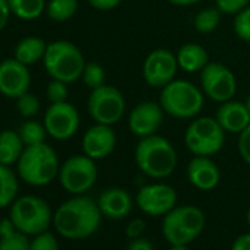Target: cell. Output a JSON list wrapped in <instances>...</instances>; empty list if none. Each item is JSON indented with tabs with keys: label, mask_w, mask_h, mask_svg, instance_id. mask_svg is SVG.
<instances>
[{
	"label": "cell",
	"mask_w": 250,
	"mask_h": 250,
	"mask_svg": "<svg viewBox=\"0 0 250 250\" xmlns=\"http://www.w3.org/2000/svg\"><path fill=\"white\" fill-rule=\"evenodd\" d=\"M232 30L241 42L250 43V5L237 15H234Z\"/></svg>",
	"instance_id": "cell-32"
},
{
	"label": "cell",
	"mask_w": 250,
	"mask_h": 250,
	"mask_svg": "<svg viewBox=\"0 0 250 250\" xmlns=\"http://www.w3.org/2000/svg\"><path fill=\"white\" fill-rule=\"evenodd\" d=\"M18 134H20L25 147L46 143V136H49L46 128H44V124H40V122L33 121V119H28L20 125Z\"/></svg>",
	"instance_id": "cell-28"
},
{
	"label": "cell",
	"mask_w": 250,
	"mask_h": 250,
	"mask_svg": "<svg viewBox=\"0 0 250 250\" xmlns=\"http://www.w3.org/2000/svg\"><path fill=\"white\" fill-rule=\"evenodd\" d=\"M136 203L150 216H165L177 205V191L168 184H147L139 190Z\"/></svg>",
	"instance_id": "cell-13"
},
{
	"label": "cell",
	"mask_w": 250,
	"mask_h": 250,
	"mask_svg": "<svg viewBox=\"0 0 250 250\" xmlns=\"http://www.w3.org/2000/svg\"><path fill=\"white\" fill-rule=\"evenodd\" d=\"M237 147H238V153H240L241 159L247 165H250V125L238 134Z\"/></svg>",
	"instance_id": "cell-37"
},
{
	"label": "cell",
	"mask_w": 250,
	"mask_h": 250,
	"mask_svg": "<svg viewBox=\"0 0 250 250\" xmlns=\"http://www.w3.org/2000/svg\"><path fill=\"white\" fill-rule=\"evenodd\" d=\"M102 222L99 205L83 194L63 202L53 215L55 229L65 238L83 240L93 235Z\"/></svg>",
	"instance_id": "cell-1"
},
{
	"label": "cell",
	"mask_w": 250,
	"mask_h": 250,
	"mask_svg": "<svg viewBox=\"0 0 250 250\" xmlns=\"http://www.w3.org/2000/svg\"><path fill=\"white\" fill-rule=\"evenodd\" d=\"M31 74L28 66L12 59L0 62V94L17 100L30 90Z\"/></svg>",
	"instance_id": "cell-15"
},
{
	"label": "cell",
	"mask_w": 250,
	"mask_h": 250,
	"mask_svg": "<svg viewBox=\"0 0 250 250\" xmlns=\"http://www.w3.org/2000/svg\"><path fill=\"white\" fill-rule=\"evenodd\" d=\"M97 205L103 216L116 221L128 216L133 209V199L127 190L112 187L100 193Z\"/></svg>",
	"instance_id": "cell-19"
},
{
	"label": "cell",
	"mask_w": 250,
	"mask_h": 250,
	"mask_svg": "<svg viewBox=\"0 0 250 250\" xmlns=\"http://www.w3.org/2000/svg\"><path fill=\"white\" fill-rule=\"evenodd\" d=\"M162 234L171 246H188L194 240V237L188 234L169 213H167L162 221Z\"/></svg>",
	"instance_id": "cell-26"
},
{
	"label": "cell",
	"mask_w": 250,
	"mask_h": 250,
	"mask_svg": "<svg viewBox=\"0 0 250 250\" xmlns=\"http://www.w3.org/2000/svg\"><path fill=\"white\" fill-rule=\"evenodd\" d=\"M47 43L36 36L25 37L18 42L15 46V59L20 61L24 65H34L40 61H43L46 55Z\"/></svg>",
	"instance_id": "cell-22"
},
{
	"label": "cell",
	"mask_w": 250,
	"mask_h": 250,
	"mask_svg": "<svg viewBox=\"0 0 250 250\" xmlns=\"http://www.w3.org/2000/svg\"><path fill=\"white\" fill-rule=\"evenodd\" d=\"M18 190V175L11 169V167L0 164V209L15 202Z\"/></svg>",
	"instance_id": "cell-24"
},
{
	"label": "cell",
	"mask_w": 250,
	"mask_h": 250,
	"mask_svg": "<svg viewBox=\"0 0 250 250\" xmlns=\"http://www.w3.org/2000/svg\"><path fill=\"white\" fill-rule=\"evenodd\" d=\"M134 159L137 168L155 180L169 177L178 164L174 145L159 134L140 139L134 150Z\"/></svg>",
	"instance_id": "cell-2"
},
{
	"label": "cell",
	"mask_w": 250,
	"mask_h": 250,
	"mask_svg": "<svg viewBox=\"0 0 250 250\" xmlns=\"http://www.w3.org/2000/svg\"><path fill=\"white\" fill-rule=\"evenodd\" d=\"M127 250H155V247L150 243V240H147L145 237H139V238L131 240Z\"/></svg>",
	"instance_id": "cell-41"
},
{
	"label": "cell",
	"mask_w": 250,
	"mask_h": 250,
	"mask_svg": "<svg viewBox=\"0 0 250 250\" xmlns=\"http://www.w3.org/2000/svg\"><path fill=\"white\" fill-rule=\"evenodd\" d=\"M43 63L53 80L71 84L81 78L87 62L78 46L66 40H56L47 44Z\"/></svg>",
	"instance_id": "cell-5"
},
{
	"label": "cell",
	"mask_w": 250,
	"mask_h": 250,
	"mask_svg": "<svg viewBox=\"0 0 250 250\" xmlns=\"http://www.w3.org/2000/svg\"><path fill=\"white\" fill-rule=\"evenodd\" d=\"M96 161L87 155H74L68 158L59 169V183L68 193L78 196L87 193L97 181Z\"/></svg>",
	"instance_id": "cell-9"
},
{
	"label": "cell",
	"mask_w": 250,
	"mask_h": 250,
	"mask_svg": "<svg viewBox=\"0 0 250 250\" xmlns=\"http://www.w3.org/2000/svg\"><path fill=\"white\" fill-rule=\"evenodd\" d=\"M81 80L90 90L99 88L106 84V71L102 65L96 62H88L84 66Z\"/></svg>",
	"instance_id": "cell-30"
},
{
	"label": "cell",
	"mask_w": 250,
	"mask_h": 250,
	"mask_svg": "<svg viewBox=\"0 0 250 250\" xmlns=\"http://www.w3.org/2000/svg\"><path fill=\"white\" fill-rule=\"evenodd\" d=\"M244 103H246V106H247V109H249V112H250V94L247 96V99H246Z\"/></svg>",
	"instance_id": "cell-45"
},
{
	"label": "cell",
	"mask_w": 250,
	"mask_h": 250,
	"mask_svg": "<svg viewBox=\"0 0 250 250\" xmlns=\"http://www.w3.org/2000/svg\"><path fill=\"white\" fill-rule=\"evenodd\" d=\"M25 146L18 134V131L3 130L0 131V164L14 165L20 161Z\"/></svg>",
	"instance_id": "cell-23"
},
{
	"label": "cell",
	"mask_w": 250,
	"mask_h": 250,
	"mask_svg": "<svg viewBox=\"0 0 250 250\" xmlns=\"http://www.w3.org/2000/svg\"><path fill=\"white\" fill-rule=\"evenodd\" d=\"M31 241L27 234L15 229L0 237V250H30Z\"/></svg>",
	"instance_id": "cell-31"
},
{
	"label": "cell",
	"mask_w": 250,
	"mask_h": 250,
	"mask_svg": "<svg viewBox=\"0 0 250 250\" xmlns=\"http://www.w3.org/2000/svg\"><path fill=\"white\" fill-rule=\"evenodd\" d=\"M231 250H250V232L237 237L231 246Z\"/></svg>",
	"instance_id": "cell-42"
},
{
	"label": "cell",
	"mask_w": 250,
	"mask_h": 250,
	"mask_svg": "<svg viewBox=\"0 0 250 250\" xmlns=\"http://www.w3.org/2000/svg\"><path fill=\"white\" fill-rule=\"evenodd\" d=\"M221 18H222V14L219 12L216 6L205 8L196 14L193 20V27L200 34H209V33H213L219 27Z\"/></svg>",
	"instance_id": "cell-29"
},
{
	"label": "cell",
	"mask_w": 250,
	"mask_h": 250,
	"mask_svg": "<svg viewBox=\"0 0 250 250\" xmlns=\"http://www.w3.org/2000/svg\"><path fill=\"white\" fill-rule=\"evenodd\" d=\"M127 109V102L122 91L110 84L91 90L87 100V110L97 124L113 125L119 122Z\"/></svg>",
	"instance_id": "cell-8"
},
{
	"label": "cell",
	"mask_w": 250,
	"mask_h": 250,
	"mask_svg": "<svg viewBox=\"0 0 250 250\" xmlns=\"http://www.w3.org/2000/svg\"><path fill=\"white\" fill-rule=\"evenodd\" d=\"M169 250H190L188 246H172Z\"/></svg>",
	"instance_id": "cell-44"
},
{
	"label": "cell",
	"mask_w": 250,
	"mask_h": 250,
	"mask_svg": "<svg viewBox=\"0 0 250 250\" xmlns=\"http://www.w3.org/2000/svg\"><path fill=\"white\" fill-rule=\"evenodd\" d=\"M116 146V133L112 125L97 124L91 125L83 136L81 147L83 153L94 161H100L107 158Z\"/></svg>",
	"instance_id": "cell-16"
},
{
	"label": "cell",
	"mask_w": 250,
	"mask_h": 250,
	"mask_svg": "<svg viewBox=\"0 0 250 250\" xmlns=\"http://www.w3.org/2000/svg\"><path fill=\"white\" fill-rule=\"evenodd\" d=\"M165 110L161 103L153 100H143L137 103L128 113V128L139 139L158 134L164 122Z\"/></svg>",
	"instance_id": "cell-14"
},
{
	"label": "cell",
	"mask_w": 250,
	"mask_h": 250,
	"mask_svg": "<svg viewBox=\"0 0 250 250\" xmlns=\"http://www.w3.org/2000/svg\"><path fill=\"white\" fill-rule=\"evenodd\" d=\"M68 84L61 81V80H53L47 84L46 88V96L50 100V103H61V102H66L68 99Z\"/></svg>",
	"instance_id": "cell-34"
},
{
	"label": "cell",
	"mask_w": 250,
	"mask_h": 250,
	"mask_svg": "<svg viewBox=\"0 0 250 250\" xmlns=\"http://www.w3.org/2000/svg\"><path fill=\"white\" fill-rule=\"evenodd\" d=\"M188 234H191L194 238L203 231L206 218L202 209L197 206L191 205H184V206H175L171 212H168Z\"/></svg>",
	"instance_id": "cell-21"
},
{
	"label": "cell",
	"mask_w": 250,
	"mask_h": 250,
	"mask_svg": "<svg viewBox=\"0 0 250 250\" xmlns=\"http://www.w3.org/2000/svg\"><path fill=\"white\" fill-rule=\"evenodd\" d=\"M250 5V0H215V6L222 15H237Z\"/></svg>",
	"instance_id": "cell-36"
},
{
	"label": "cell",
	"mask_w": 250,
	"mask_h": 250,
	"mask_svg": "<svg viewBox=\"0 0 250 250\" xmlns=\"http://www.w3.org/2000/svg\"><path fill=\"white\" fill-rule=\"evenodd\" d=\"M171 5H175V6H181V8H187V6H193V5H197L202 0H168Z\"/></svg>",
	"instance_id": "cell-43"
},
{
	"label": "cell",
	"mask_w": 250,
	"mask_h": 250,
	"mask_svg": "<svg viewBox=\"0 0 250 250\" xmlns=\"http://www.w3.org/2000/svg\"><path fill=\"white\" fill-rule=\"evenodd\" d=\"M87 2L97 11H112L121 5L122 0H87Z\"/></svg>",
	"instance_id": "cell-39"
},
{
	"label": "cell",
	"mask_w": 250,
	"mask_h": 250,
	"mask_svg": "<svg viewBox=\"0 0 250 250\" xmlns=\"http://www.w3.org/2000/svg\"><path fill=\"white\" fill-rule=\"evenodd\" d=\"M200 88L210 100L224 103L234 99L237 93V78L224 63L209 62L200 72Z\"/></svg>",
	"instance_id": "cell-10"
},
{
	"label": "cell",
	"mask_w": 250,
	"mask_h": 250,
	"mask_svg": "<svg viewBox=\"0 0 250 250\" xmlns=\"http://www.w3.org/2000/svg\"><path fill=\"white\" fill-rule=\"evenodd\" d=\"M9 218L15 227L27 235L44 232L53 222V213L49 203L42 197L31 194L15 199L11 205Z\"/></svg>",
	"instance_id": "cell-7"
},
{
	"label": "cell",
	"mask_w": 250,
	"mask_h": 250,
	"mask_svg": "<svg viewBox=\"0 0 250 250\" xmlns=\"http://www.w3.org/2000/svg\"><path fill=\"white\" fill-rule=\"evenodd\" d=\"M178 68L184 72H202V69L210 62L206 49L199 43H186L175 53Z\"/></svg>",
	"instance_id": "cell-20"
},
{
	"label": "cell",
	"mask_w": 250,
	"mask_h": 250,
	"mask_svg": "<svg viewBox=\"0 0 250 250\" xmlns=\"http://www.w3.org/2000/svg\"><path fill=\"white\" fill-rule=\"evenodd\" d=\"M187 178L193 187L209 191L219 184L221 171L212 156H193L187 165Z\"/></svg>",
	"instance_id": "cell-17"
},
{
	"label": "cell",
	"mask_w": 250,
	"mask_h": 250,
	"mask_svg": "<svg viewBox=\"0 0 250 250\" xmlns=\"http://www.w3.org/2000/svg\"><path fill=\"white\" fill-rule=\"evenodd\" d=\"M77 11L78 0H49L46 5V14L55 22L69 21Z\"/></svg>",
	"instance_id": "cell-27"
},
{
	"label": "cell",
	"mask_w": 250,
	"mask_h": 250,
	"mask_svg": "<svg viewBox=\"0 0 250 250\" xmlns=\"http://www.w3.org/2000/svg\"><path fill=\"white\" fill-rule=\"evenodd\" d=\"M30 250H59V244L55 234H52L50 231H44L34 235Z\"/></svg>",
	"instance_id": "cell-35"
},
{
	"label": "cell",
	"mask_w": 250,
	"mask_h": 250,
	"mask_svg": "<svg viewBox=\"0 0 250 250\" xmlns=\"http://www.w3.org/2000/svg\"><path fill=\"white\" fill-rule=\"evenodd\" d=\"M227 133L216 118L196 116L184 133V145L193 156H213L225 145Z\"/></svg>",
	"instance_id": "cell-6"
},
{
	"label": "cell",
	"mask_w": 250,
	"mask_h": 250,
	"mask_svg": "<svg viewBox=\"0 0 250 250\" xmlns=\"http://www.w3.org/2000/svg\"><path fill=\"white\" fill-rule=\"evenodd\" d=\"M146 228V224L143 219H133L128 225H127V237L134 240V238H139L142 237V232L145 231Z\"/></svg>",
	"instance_id": "cell-38"
},
{
	"label": "cell",
	"mask_w": 250,
	"mask_h": 250,
	"mask_svg": "<svg viewBox=\"0 0 250 250\" xmlns=\"http://www.w3.org/2000/svg\"><path fill=\"white\" fill-rule=\"evenodd\" d=\"M216 121L228 134H240L250 125V112L244 102L228 100L216 110Z\"/></svg>",
	"instance_id": "cell-18"
},
{
	"label": "cell",
	"mask_w": 250,
	"mask_h": 250,
	"mask_svg": "<svg viewBox=\"0 0 250 250\" xmlns=\"http://www.w3.org/2000/svg\"><path fill=\"white\" fill-rule=\"evenodd\" d=\"M59 169V158L55 149L47 143L25 147L17 162L18 177L33 187L50 184L55 178H58Z\"/></svg>",
	"instance_id": "cell-3"
},
{
	"label": "cell",
	"mask_w": 250,
	"mask_h": 250,
	"mask_svg": "<svg viewBox=\"0 0 250 250\" xmlns=\"http://www.w3.org/2000/svg\"><path fill=\"white\" fill-rule=\"evenodd\" d=\"M40 99L34 94L27 91L21 97L17 99V110L24 116V118H33L40 112Z\"/></svg>",
	"instance_id": "cell-33"
},
{
	"label": "cell",
	"mask_w": 250,
	"mask_h": 250,
	"mask_svg": "<svg viewBox=\"0 0 250 250\" xmlns=\"http://www.w3.org/2000/svg\"><path fill=\"white\" fill-rule=\"evenodd\" d=\"M178 62L175 53L168 49L152 50L143 62V78L149 87L164 88L175 80Z\"/></svg>",
	"instance_id": "cell-12"
},
{
	"label": "cell",
	"mask_w": 250,
	"mask_h": 250,
	"mask_svg": "<svg viewBox=\"0 0 250 250\" xmlns=\"http://www.w3.org/2000/svg\"><path fill=\"white\" fill-rule=\"evenodd\" d=\"M159 103L167 115L177 119H193L200 115L205 94L200 87L187 80H174L161 88Z\"/></svg>",
	"instance_id": "cell-4"
},
{
	"label": "cell",
	"mask_w": 250,
	"mask_h": 250,
	"mask_svg": "<svg viewBox=\"0 0 250 250\" xmlns=\"http://www.w3.org/2000/svg\"><path fill=\"white\" fill-rule=\"evenodd\" d=\"M12 15L24 21H34L46 11V0H8Z\"/></svg>",
	"instance_id": "cell-25"
},
{
	"label": "cell",
	"mask_w": 250,
	"mask_h": 250,
	"mask_svg": "<svg viewBox=\"0 0 250 250\" xmlns=\"http://www.w3.org/2000/svg\"><path fill=\"white\" fill-rule=\"evenodd\" d=\"M11 15H12V12H11L8 0H0V31L8 25Z\"/></svg>",
	"instance_id": "cell-40"
},
{
	"label": "cell",
	"mask_w": 250,
	"mask_h": 250,
	"mask_svg": "<svg viewBox=\"0 0 250 250\" xmlns=\"http://www.w3.org/2000/svg\"><path fill=\"white\" fill-rule=\"evenodd\" d=\"M247 224H249V227H250V208H249V210H247Z\"/></svg>",
	"instance_id": "cell-46"
},
{
	"label": "cell",
	"mask_w": 250,
	"mask_h": 250,
	"mask_svg": "<svg viewBox=\"0 0 250 250\" xmlns=\"http://www.w3.org/2000/svg\"><path fill=\"white\" fill-rule=\"evenodd\" d=\"M43 124L52 139L63 142L77 134L81 119L77 107L66 100L61 103H52L44 113Z\"/></svg>",
	"instance_id": "cell-11"
}]
</instances>
